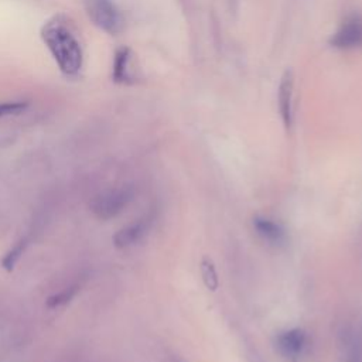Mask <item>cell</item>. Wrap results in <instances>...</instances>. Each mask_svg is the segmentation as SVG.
<instances>
[{
	"mask_svg": "<svg viewBox=\"0 0 362 362\" xmlns=\"http://www.w3.org/2000/svg\"><path fill=\"white\" fill-rule=\"evenodd\" d=\"M41 38L62 74L66 76L79 74L83 64V52L68 17L62 14L51 17L41 28Z\"/></svg>",
	"mask_w": 362,
	"mask_h": 362,
	"instance_id": "6da1fadb",
	"label": "cell"
},
{
	"mask_svg": "<svg viewBox=\"0 0 362 362\" xmlns=\"http://www.w3.org/2000/svg\"><path fill=\"white\" fill-rule=\"evenodd\" d=\"M89 18L105 33L115 35L123 28V16L113 0H85Z\"/></svg>",
	"mask_w": 362,
	"mask_h": 362,
	"instance_id": "7a4b0ae2",
	"label": "cell"
},
{
	"mask_svg": "<svg viewBox=\"0 0 362 362\" xmlns=\"http://www.w3.org/2000/svg\"><path fill=\"white\" fill-rule=\"evenodd\" d=\"M133 198V191L129 187L115 188L96 195L90 202L92 212L99 219H110L119 215Z\"/></svg>",
	"mask_w": 362,
	"mask_h": 362,
	"instance_id": "3957f363",
	"label": "cell"
},
{
	"mask_svg": "<svg viewBox=\"0 0 362 362\" xmlns=\"http://www.w3.org/2000/svg\"><path fill=\"white\" fill-rule=\"evenodd\" d=\"M277 354L287 362H300L308 349V337L303 328H290L274 337Z\"/></svg>",
	"mask_w": 362,
	"mask_h": 362,
	"instance_id": "277c9868",
	"label": "cell"
},
{
	"mask_svg": "<svg viewBox=\"0 0 362 362\" xmlns=\"http://www.w3.org/2000/svg\"><path fill=\"white\" fill-rule=\"evenodd\" d=\"M329 44L338 49H355L362 47V17L352 16L346 18L331 37Z\"/></svg>",
	"mask_w": 362,
	"mask_h": 362,
	"instance_id": "5b68a950",
	"label": "cell"
},
{
	"mask_svg": "<svg viewBox=\"0 0 362 362\" xmlns=\"http://www.w3.org/2000/svg\"><path fill=\"white\" fill-rule=\"evenodd\" d=\"M293 89H294V76L290 69H287L280 79L277 90V103L281 122L288 130L293 124Z\"/></svg>",
	"mask_w": 362,
	"mask_h": 362,
	"instance_id": "8992f818",
	"label": "cell"
},
{
	"mask_svg": "<svg viewBox=\"0 0 362 362\" xmlns=\"http://www.w3.org/2000/svg\"><path fill=\"white\" fill-rule=\"evenodd\" d=\"M148 226L147 219H139L122 229H119L115 236H113V245L117 249H123V247H129L132 245H134L136 242H139L143 235L146 233Z\"/></svg>",
	"mask_w": 362,
	"mask_h": 362,
	"instance_id": "52a82bcc",
	"label": "cell"
},
{
	"mask_svg": "<svg viewBox=\"0 0 362 362\" xmlns=\"http://www.w3.org/2000/svg\"><path fill=\"white\" fill-rule=\"evenodd\" d=\"M130 62H132V51L127 47H120L119 49H116L115 59H113V72H112V78L115 82L117 83L133 82Z\"/></svg>",
	"mask_w": 362,
	"mask_h": 362,
	"instance_id": "ba28073f",
	"label": "cell"
},
{
	"mask_svg": "<svg viewBox=\"0 0 362 362\" xmlns=\"http://www.w3.org/2000/svg\"><path fill=\"white\" fill-rule=\"evenodd\" d=\"M253 229L256 230V233L266 242L277 245L280 242H283L284 239V230L283 228L264 216H255L253 218Z\"/></svg>",
	"mask_w": 362,
	"mask_h": 362,
	"instance_id": "9c48e42d",
	"label": "cell"
},
{
	"mask_svg": "<svg viewBox=\"0 0 362 362\" xmlns=\"http://www.w3.org/2000/svg\"><path fill=\"white\" fill-rule=\"evenodd\" d=\"M199 272H201V279L204 281V286L209 291H216L219 287V277H218L215 263L209 256H202L199 262Z\"/></svg>",
	"mask_w": 362,
	"mask_h": 362,
	"instance_id": "30bf717a",
	"label": "cell"
},
{
	"mask_svg": "<svg viewBox=\"0 0 362 362\" xmlns=\"http://www.w3.org/2000/svg\"><path fill=\"white\" fill-rule=\"evenodd\" d=\"M28 107V102L25 100H11L0 103V119L7 116H14L23 113Z\"/></svg>",
	"mask_w": 362,
	"mask_h": 362,
	"instance_id": "8fae6325",
	"label": "cell"
},
{
	"mask_svg": "<svg viewBox=\"0 0 362 362\" xmlns=\"http://www.w3.org/2000/svg\"><path fill=\"white\" fill-rule=\"evenodd\" d=\"M25 245H27L25 240H20L11 250H8V252L6 253V256H4L3 260H1V264H3V267H4L6 270H13L14 264L17 263V260L20 259V256L23 255V250H24Z\"/></svg>",
	"mask_w": 362,
	"mask_h": 362,
	"instance_id": "7c38bea8",
	"label": "cell"
},
{
	"mask_svg": "<svg viewBox=\"0 0 362 362\" xmlns=\"http://www.w3.org/2000/svg\"><path fill=\"white\" fill-rule=\"evenodd\" d=\"M76 290H78V287H76V286H72V287H68V288H65L64 291H61V293H58V294L51 296V297L47 300V307L55 308V307H59V305L66 304V303L75 296Z\"/></svg>",
	"mask_w": 362,
	"mask_h": 362,
	"instance_id": "4fadbf2b",
	"label": "cell"
},
{
	"mask_svg": "<svg viewBox=\"0 0 362 362\" xmlns=\"http://www.w3.org/2000/svg\"><path fill=\"white\" fill-rule=\"evenodd\" d=\"M345 362H362V358H361V351L356 345H354L348 354H346V361Z\"/></svg>",
	"mask_w": 362,
	"mask_h": 362,
	"instance_id": "5bb4252c",
	"label": "cell"
}]
</instances>
